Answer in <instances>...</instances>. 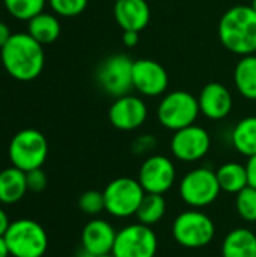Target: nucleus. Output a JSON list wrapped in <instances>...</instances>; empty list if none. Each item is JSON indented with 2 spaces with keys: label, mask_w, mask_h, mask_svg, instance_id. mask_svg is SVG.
<instances>
[{
  "label": "nucleus",
  "mask_w": 256,
  "mask_h": 257,
  "mask_svg": "<svg viewBox=\"0 0 256 257\" xmlns=\"http://www.w3.org/2000/svg\"><path fill=\"white\" fill-rule=\"evenodd\" d=\"M0 59L6 72L18 81H32L44 69L45 53L42 44L29 33H14L0 48Z\"/></svg>",
  "instance_id": "obj_1"
},
{
  "label": "nucleus",
  "mask_w": 256,
  "mask_h": 257,
  "mask_svg": "<svg viewBox=\"0 0 256 257\" xmlns=\"http://www.w3.org/2000/svg\"><path fill=\"white\" fill-rule=\"evenodd\" d=\"M219 39L234 54L256 53V12L249 5L229 8L219 21Z\"/></svg>",
  "instance_id": "obj_2"
},
{
  "label": "nucleus",
  "mask_w": 256,
  "mask_h": 257,
  "mask_svg": "<svg viewBox=\"0 0 256 257\" xmlns=\"http://www.w3.org/2000/svg\"><path fill=\"white\" fill-rule=\"evenodd\" d=\"M172 236L175 242L184 248H204L214 239L216 224L205 212L192 208L177 215L172 223Z\"/></svg>",
  "instance_id": "obj_3"
},
{
  "label": "nucleus",
  "mask_w": 256,
  "mask_h": 257,
  "mask_svg": "<svg viewBox=\"0 0 256 257\" xmlns=\"http://www.w3.org/2000/svg\"><path fill=\"white\" fill-rule=\"evenodd\" d=\"M5 241L12 257H42L48 248L45 229L29 218L12 221L5 233Z\"/></svg>",
  "instance_id": "obj_4"
},
{
  "label": "nucleus",
  "mask_w": 256,
  "mask_h": 257,
  "mask_svg": "<svg viewBox=\"0 0 256 257\" xmlns=\"http://www.w3.org/2000/svg\"><path fill=\"white\" fill-rule=\"evenodd\" d=\"M201 113L198 98L187 90H174L166 93L157 108L158 122L170 131H178L196 122Z\"/></svg>",
  "instance_id": "obj_5"
},
{
  "label": "nucleus",
  "mask_w": 256,
  "mask_h": 257,
  "mask_svg": "<svg viewBox=\"0 0 256 257\" xmlns=\"http://www.w3.org/2000/svg\"><path fill=\"white\" fill-rule=\"evenodd\" d=\"M8 152L14 167L30 172L44 166L48 157V143L41 131L27 128L12 137Z\"/></svg>",
  "instance_id": "obj_6"
},
{
  "label": "nucleus",
  "mask_w": 256,
  "mask_h": 257,
  "mask_svg": "<svg viewBox=\"0 0 256 257\" xmlns=\"http://www.w3.org/2000/svg\"><path fill=\"white\" fill-rule=\"evenodd\" d=\"M222 193L216 172L208 167H198L184 175L180 182V196L193 209L213 205Z\"/></svg>",
  "instance_id": "obj_7"
},
{
  "label": "nucleus",
  "mask_w": 256,
  "mask_h": 257,
  "mask_svg": "<svg viewBox=\"0 0 256 257\" xmlns=\"http://www.w3.org/2000/svg\"><path fill=\"white\" fill-rule=\"evenodd\" d=\"M106 212L115 218H128L136 215L137 208L145 196V190L134 178L121 176L110 181L104 191Z\"/></svg>",
  "instance_id": "obj_8"
},
{
  "label": "nucleus",
  "mask_w": 256,
  "mask_h": 257,
  "mask_svg": "<svg viewBox=\"0 0 256 257\" xmlns=\"http://www.w3.org/2000/svg\"><path fill=\"white\" fill-rule=\"evenodd\" d=\"M133 65L134 60L124 53L112 54L101 62L97 71V80L101 89L115 96H124L134 89L133 86Z\"/></svg>",
  "instance_id": "obj_9"
},
{
  "label": "nucleus",
  "mask_w": 256,
  "mask_h": 257,
  "mask_svg": "<svg viewBox=\"0 0 256 257\" xmlns=\"http://www.w3.org/2000/svg\"><path fill=\"white\" fill-rule=\"evenodd\" d=\"M158 238L152 227L142 223L128 224L116 233L112 254L115 257H155Z\"/></svg>",
  "instance_id": "obj_10"
},
{
  "label": "nucleus",
  "mask_w": 256,
  "mask_h": 257,
  "mask_svg": "<svg viewBox=\"0 0 256 257\" xmlns=\"http://www.w3.org/2000/svg\"><path fill=\"white\" fill-rule=\"evenodd\" d=\"M177 179V169L170 158L166 155H149L139 169L137 181L145 193L164 194Z\"/></svg>",
  "instance_id": "obj_11"
},
{
  "label": "nucleus",
  "mask_w": 256,
  "mask_h": 257,
  "mask_svg": "<svg viewBox=\"0 0 256 257\" xmlns=\"http://www.w3.org/2000/svg\"><path fill=\"white\" fill-rule=\"evenodd\" d=\"M211 148V137L205 128L193 123L174 133L170 139L172 155L184 163L202 160Z\"/></svg>",
  "instance_id": "obj_12"
},
{
  "label": "nucleus",
  "mask_w": 256,
  "mask_h": 257,
  "mask_svg": "<svg viewBox=\"0 0 256 257\" xmlns=\"http://www.w3.org/2000/svg\"><path fill=\"white\" fill-rule=\"evenodd\" d=\"M148 117L145 101L134 95L115 98L109 108V120L119 131H134L140 128Z\"/></svg>",
  "instance_id": "obj_13"
},
{
  "label": "nucleus",
  "mask_w": 256,
  "mask_h": 257,
  "mask_svg": "<svg viewBox=\"0 0 256 257\" xmlns=\"http://www.w3.org/2000/svg\"><path fill=\"white\" fill-rule=\"evenodd\" d=\"M133 86L143 96H160L169 86L167 71L157 60L137 59L133 65Z\"/></svg>",
  "instance_id": "obj_14"
},
{
  "label": "nucleus",
  "mask_w": 256,
  "mask_h": 257,
  "mask_svg": "<svg viewBox=\"0 0 256 257\" xmlns=\"http://www.w3.org/2000/svg\"><path fill=\"white\" fill-rule=\"evenodd\" d=\"M198 102L201 113L211 120L225 119L231 113L234 104L229 89L217 81L208 83L202 87Z\"/></svg>",
  "instance_id": "obj_15"
},
{
  "label": "nucleus",
  "mask_w": 256,
  "mask_h": 257,
  "mask_svg": "<svg viewBox=\"0 0 256 257\" xmlns=\"http://www.w3.org/2000/svg\"><path fill=\"white\" fill-rule=\"evenodd\" d=\"M116 233L118 232L109 221L94 218L81 230V247L92 256L112 254Z\"/></svg>",
  "instance_id": "obj_16"
},
{
  "label": "nucleus",
  "mask_w": 256,
  "mask_h": 257,
  "mask_svg": "<svg viewBox=\"0 0 256 257\" xmlns=\"http://www.w3.org/2000/svg\"><path fill=\"white\" fill-rule=\"evenodd\" d=\"M113 15L122 30L142 32L151 20V9L146 0H116Z\"/></svg>",
  "instance_id": "obj_17"
},
{
  "label": "nucleus",
  "mask_w": 256,
  "mask_h": 257,
  "mask_svg": "<svg viewBox=\"0 0 256 257\" xmlns=\"http://www.w3.org/2000/svg\"><path fill=\"white\" fill-rule=\"evenodd\" d=\"M222 257H256V235L247 227L226 233L222 242Z\"/></svg>",
  "instance_id": "obj_18"
},
{
  "label": "nucleus",
  "mask_w": 256,
  "mask_h": 257,
  "mask_svg": "<svg viewBox=\"0 0 256 257\" xmlns=\"http://www.w3.org/2000/svg\"><path fill=\"white\" fill-rule=\"evenodd\" d=\"M27 191L29 188L26 181V172L14 166L0 172V203H18Z\"/></svg>",
  "instance_id": "obj_19"
},
{
  "label": "nucleus",
  "mask_w": 256,
  "mask_h": 257,
  "mask_svg": "<svg viewBox=\"0 0 256 257\" xmlns=\"http://www.w3.org/2000/svg\"><path fill=\"white\" fill-rule=\"evenodd\" d=\"M220 190L228 194H238L249 185V175L246 164L228 161L216 170Z\"/></svg>",
  "instance_id": "obj_20"
},
{
  "label": "nucleus",
  "mask_w": 256,
  "mask_h": 257,
  "mask_svg": "<svg viewBox=\"0 0 256 257\" xmlns=\"http://www.w3.org/2000/svg\"><path fill=\"white\" fill-rule=\"evenodd\" d=\"M234 83L241 96L256 99V54L241 56L234 69Z\"/></svg>",
  "instance_id": "obj_21"
},
{
  "label": "nucleus",
  "mask_w": 256,
  "mask_h": 257,
  "mask_svg": "<svg viewBox=\"0 0 256 257\" xmlns=\"http://www.w3.org/2000/svg\"><path fill=\"white\" fill-rule=\"evenodd\" d=\"M231 142L238 154L247 158L256 155V116H247L234 126Z\"/></svg>",
  "instance_id": "obj_22"
},
{
  "label": "nucleus",
  "mask_w": 256,
  "mask_h": 257,
  "mask_svg": "<svg viewBox=\"0 0 256 257\" xmlns=\"http://www.w3.org/2000/svg\"><path fill=\"white\" fill-rule=\"evenodd\" d=\"M27 23V33L42 45L54 42L60 35V23L53 14L41 12Z\"/></svg>",
  "instance_id": "obj_23"
},
{
  "label": "nucleus",
  "mask_w": 256,
  "mask_h": 257,
  "mask_svg": "<svg viewBox=\"0 0 256 257\" xmlns=\"http://www.w3.org/2000/svg\"><path fill=\"white\" fill-rule=\"evenodd\" d=\"M166 211H167V203H166V199L163 197V194L145 193V196L137 208L136 218H137V223L152 227L163 220Z\"/></svg>",
  "instance_id": "obj_24"
},
{
  "label": "nucleus",
  "mask_w": 256,
  "mask_h": 257,
  "mask_svg": "<svg viewBox=\"0 0 256 257\" xmlns=\"http://www.w3.org/2000/svg\"><path fill=\"white\" fill-rule=\"evenodd\" d=\"M45 2L47 0H3L8 12L14 18L24 21H29L35 15L44 12Z\"/></svg>",
  "instance_id": "obj_25"
},
{
  "label": "nucleus",
  "mask_w": 256,
  "mask_h": 257,
  "mask_svg": "<svg viewBox=\"0 0 256 257\" xmlns=\"http://www.w3.org/2000/svg\"><path fill=\"white\" fill-rule=\"evenodd\" d=\"M235 211L241 220L256 223V188L247 185L238 194H235Z\"/></svg>",
  "instance_id": "obj_26"
},
{
  "label": "nucleus",
  "mask_w": 256,
  "mask_h": 257,
  "mask_svg": "<svg viewBox=\"0 0 256 257\" xmlns=\"http://www.w3.org/2000/svg\"><path fill=\"white\" fill-rule=\"evenodd\" d=\"M78 208L83 214L91 215V217H95V215L101 214L103 211H106V202H104L103 191H97V190L84 191L78 199Z\"/></svg>",
  "instance_id": "obj_27"
},
{
  "label": "nucleus",
  "mask_w": 256,
  "mask_h": 257,
  "mask_svg": "<svg viewBox=\"0 0 256 257\" xmlns=\"http://www.w3.org/2000/svg\"><path fill=\"white\" fill-rule=\"evenodd\" d=\"M48 3L60 17H77L88 6V0H48Z\"/></svg>",
  "instance_id": "obj_28"
},
{
  "label": "nucleus",
  "mask_w": 256,
  "mask_h": 257,
  "mask_svg": "<svg viewBox=\"0 0 256 257\" xmlns=\"http://www.w3.org/2000/svg\"><path fill=\"white\" fill-rule=\"evenodd\" d=\"M155 146H157V139L152 134H143L133 140L131 151L136 155H148L155 149Z\"/></svg>",
  "instance_id": "obj_29"
},
{
  "label": "nucleus",
  "mask_w": 256,
  "mask_h": 257,
  "mask_svg": "<svg viewBox=\"0 0 256 257\" xmlns=\"http://www.w3.org/2000/svg\"><path fill=\"white\" fill-rule=\"evenodd\" d=\"M26 181H27L29 191H33V193H41L47 187V175L42 172V169L26 172Z\"/></svg>",
  "instance_id": "obj_30"
},
{
  "label": "nucleus",
  "mask_w": 256,
  "mask_h": 257,
  "mask_svg": "<svg viewBox=\"0 0 256 257\" xmlns=\"http://www.w3.org/2000/svg\"><path fill=\"white\" fill-rule=\"evenodd\" d=\"M139 33L140 32H134V30H124L122 35V42L125 47H134L139 44Z\"/></svg>",
  "instance_id": "obj_31"
},
{
  "label": "nucleus",
  "mask_w": 256,
  "mask_h": 257,
  "mask_svg": "<svg viewBox=\"0 0 256 257\" xmlns=\"http://www.w3.org/2000/svg\"><path fill=\"white\" fill-rule=\"evenodd\" d=\"M246 167H247V175H249V185L256 188V155L247 160Z\"/></svg>",
  "instance_id": "obj_32"
},
{
  "label": "nucleus",
  "mask_w": 256,
  "mask_h": 257,
  "mask_svg": "<svg viewBox=\"0 0 256 257\" xmlns=\"http://www.w3.org/2000/svg\"><path fill=\"white\" fill-rule=\"evenodd\" d=\"M11 30H9V27L3 23V21H0V48L8 42V39L11 38Z\"/></svg>",
  "instance_id": "obj_33"
},
{
  "label": "nucleus",
  "mask_w": 256,
  "mask_h": 257,
  "mask_svg": "<svg viewBox=\"0 0 256 257\" xmlns=\"http://www.w3.org/2000/svg\"><path fill=\"white\" fill-rule=\"evenodd\" d=\"M9 224H11V221H9L8 214L0 208V236H5V233H6Z\"/></svg>",
  "instance_id": "obj_34"
},
{
  "label": "nucleus",
  "mask_w": 256,
  "mask_h": 257,
  "mask_svg": "<svg viewBox=\"0 0 256 257\" xmlns=\"http://www.w3.org/2000/svg\"><path fill=\"white\" fill-rule=\"evenodd\" d=\"M9 248L5 241V236H0V257H9Z\"/></svg>",
  "instance_id": "obj_35"
},
{
  "label": "nucleus",
  "mask_w": 256,
  "mask_h": 257,
  "mask_svg": "<svg viewBox=\"0 0 256 257\" xmlns=\"http://www.w3.org/2000/svg\"><path fill=\"white\" fill-rule=\"evenodd\" d=\"M75 257H95V256H92L89 251H86L83 247H80V250L77 251V254H75Z\"/></svg>",
  "instance_id": "obj_36"
},
{
  "label": "nucleus",
  "mask_w": 256,
  "mask_h": 257,
  "mask_svg": "<svg viewBox=\"0 0 256 257\" xmlns=\"http://www.w3.org/2000/svg\"><path fill=\"white\" fill-rule=\"evenodd\" d=\"M250 6L255 9V12H256V0H252V3H250Z\"/></svg>",
  "instance_id": "obj_37"
},
{
  "label": "nucleus",
  "mask_w": 256,
  "mask_h": 257,
  "mask_svg": "<svg viewBox=\"0 0 256 257\" xmlns=\"http://www.w3.org/2000/svg\"><path fill=\"white\" fill-rule=\"evenodd\" d=\"M95 257H115L113 254H104V256H95Z\"/></svg>",
  "instance_id": "obj_38"
}]
</instances>
